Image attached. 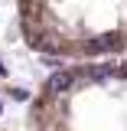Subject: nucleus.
Listing matches in <instances>:
<instances>
[{
  "label": "nucleus",
  "instance_id": "f03ea898",
  "mask_svg": "<svg viewBox=\"0 0 127 131\" xmlns=\"http://www.w3.org/2000/svg\"><path fill=\"white\" fill-rule=\"evenodd\" d=\"M23 131H127V62H68L39 82Z\"/></svg>",
  "mask_w": 127,
  "mask_h": 131
},
{
  "label": "nucleus",
  "instance_id": "f257e3e1",
  "mask_svg": "<svg viewBox=\"0 0 127 131\" xmlns=\"http://www.w3.org/2000/svg\"><path fill=\"white\" fill-rule=\"evenodd\" d=\"M16 30L49 62H127V0H16Z\"/></svg>",
  "mask_w": 127,
  "mask_h": 131
}]
</instances>
